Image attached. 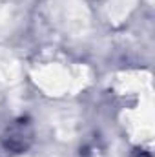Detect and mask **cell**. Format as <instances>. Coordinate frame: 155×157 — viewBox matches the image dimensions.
I'll return each instance as SVG.
<instances>
[{
  "label": "cell",
  "mask_w": 155,
  "mask_h": 157,
  "mask_svg": "<svg viewBox=\"0 0 155 157\" xmlns=\"http://www.w3.org/2000/svg\"><path fill=\"white\" fill-rule=\"evenodd\" d=\"M31 141H33V130H31L29 121L26 119H20L15 124H11L4 133V146L7 150H13L15 154L28 150Z\"/></svg>",
  "instance_id": "6da1fadb"
}]
</instances>
